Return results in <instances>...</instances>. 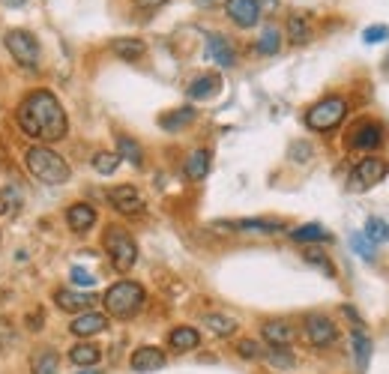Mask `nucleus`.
I'll return each instance as SVG.
<instances>
[{
    "instance_id": "f257e3e1",
    "label": "nucleus",
    "mask_w": 389,
    "mask_h": 374,
    "mask_svg": "<svg viewBox=\"0 0 389 374\" xmlns=\"http://www.w3.org/2000/svg\"><path fill=\"white\" fill-rule=\"evenodd\" d=\"M16 123L28 138L39 141V144H55L63 141L66 132H69V120L60 99L51 90H33L28 93L18 108H16Z\"/></svg>"
},
{
    "instance_id": "f03ea898",
    "label": "nucleus",
    "mask_w": 389,
    "mask_h": 374,
    "mask_svg": "<svg viewBox=\"0 0 389 374\" xmlns=\"http://www.w3.org/2000/svg\"><path fill=\"white\" fill-rule=\"evenodd\" d=\"M24 165H28V171L45 186H63V183H69V177H72L69 162H66L57 150H51L48 144L30 147V150L24 153Z\"/></svg>"
},
{
    "instance_id": "7ed1b4c3",
    "label": "nucleus",
    "mask_w": 389,
    "mask_h": 374,
    "mask_svg": "<svg viewBox=\"0 0 389 374\" xmlns=\"http://www.w3.org/2000/svg\"><path fill=\"white\" fill-rule=\"evenodd\" d=\"M105 309H108L111 317H120V320H129V317H135L141 309H144V302H147V293L138 282H117L111 285L108 290H105Z\"/></svg>"
},
{
    "instance_id": "20e7f679",
    "label": "nucleus",
    "mask_w": 389,
    "mask_h": 374,
    "mask_svg": "<svg viewBox=\"0 0 389 374\" xmlns=\"http://www.w3.org/2000/svg\"><path fill=\"white\" fill-rule=\"evenodd\" d=\"M102 243H105V251H108L111 266L117 273H129L132 266L138 264V246H135V239H132V234L126 228L111 225V228L105 231Z\"/></svg>"
},
{
    "instance_id": "39448f33",
    "label": "nucleus",
    "mask_w": 389,
    "mask_h": 374,
    "mask_svg": "<svg viewBox=\"0 0 389 374\" xmlns=\"http://www.w3.org/2000/svg\"><path fill=\"white\" fill-rule=\"evenodd\" d=\"M344 114H347V102L342 96H324L305 111V126L315 132H329L342 123Z\"/></svg>"
},
{
    "instance_id": "423d86ee",
    "label": "nucleus",
    "mask_w": 389,
    "mask_h": 374,
    "mask_svg": "<svg viewBox=\"0 0 389 374\" xmlns=\"http://www.w3.org/2000/svg\"><path fill=\"white\" fill-rule=\"evenodd\" d=\"M4 45L12 55V60L21 63L24 69H39V42L30 30H21V28L9 30L4 36Z\"/></svg>"
},
{
    "instance_id": "0eeeda50",
    "label": "nucleus",
    "mask_w": 389,
    "mask_h": 374,
    "mask_svg": "<svg viewBox=\"0 0 389 374\" xmlns=\"http://www.w3.org/2000/svg\"><path fill=\"white\" fill-rule=\"evenodd\" d=\"M389 174V162L380 156H368V159H362V162L354 168L351 174V189L354 192H368L371 186H378L383 177Z\"/></svg>"
},
{
    "instance_id": "6e6552de",
    "label": "nucleus",
    "mask_w": 389,
    "mask_h": 374,
    "mask_svg": "<svg viewBox=\"0 0 389 374\" xmlns=\"http://www.w3.org/2000/svg\"><path fill=\"white\" fill-rule=\"evenodd\" d=\"M225 12L237 28H254L261 21V4L258 0H225Z\"/></svg>"
},
{
    "instance_id": "1a4fd4ad",
    "label": "nucleus",
    "mask_w": 389,
    "mask_h": 374,
    "mask_svg": "<svg viewBox=\"0 0 389 374\" xmlns=\"http://www.w3.org/2000/svg\"><path fill=\"white\" fill-rule=\"evenodd\" d=\"M305 339L315 347H329L339 339V332H335V324L327 314H308L305 317Z\"/></svg>"
},
{
    "instance_id": "9d476101",
    "label": "nucleus",
    "mask_w": 389,
    "mask_h": 374,
    "mask_svg": "<svg viewBox=\"0 0 389 374\" xmlns=\"http://www.w3.org/2000/svg\"><path fill=\"white\" fill-rule=\"evenodd\" d=\"M108 201L117 212H123V216H138V212H144V201H141L135 186H114L108 192Z\"/></svg>"
},
{
    "instance_id": "9b49d317",
    "label": "nucleus",
    "mask_w": 389,
    "mask_h": 374,
    "mask_svg": "<svg viewBox=\"0 0 389 374\" xmlns=\"http://www.w3.org/2000/svg\"><path fill=\"white\" fill-rule=\"evenodd\" d=\"M383 126L380 123H374V120H362L359 126H354L351 132V147H356V150H374V147H380L383 144Z\"/></svg>"
},
{
    "instance_id": "f8f14e48",
    "label": "nucleus",
    "mask_w": 389,
    "mask_h": 374,
    "mask_svg": "<svg viewBox=\"0 0 389 374\" xmlns=\"http://www.w3.org/2000/svg\"><path fill=\"white\" fill-rule=\"evenodd\" d=\"M55 302H57V309L60 312H72V314H84L90 312V305L96 302L90 297V293H81V290H69V288H60L55 293Z\"/></svg>"
},
{
    "instance_id": "ddd939ff",
    "label": "nucleus",
    "mask_w": 389,
    "mask_h": 374,
    "mask_svg": "<svg viewBox=\"0 0 389 374\" xmlns=\"http://www.w3.org/2000/svg\"><path fill=\"white\" fill-rule=\"evenodd\" d=\"M207 57L213 63H219L222 69H231V66L237 63V51L231 48V42H227L222 33H210L207 36Z\"/></svg>"
},
{
    "instance_id": "4468645a",
    "label": "nucleus",
    "mask_w": 389,
    "mask_h": 374,
    "mask_svg": "<svg viewBox=\"0 0 389 374\" xmlns=\"http://www.w3.org/2000/svg\"><path fill=\"white\" fill-rule=\"evenodd\" d=\"M108 327V317L105 314H99V312H84V314H78L72 324H69V329H72V336H78V339H90V336H99V332Z\"/></svg>"
},
{
    "instance_id": "2eb2a0df",
    "label": "nucleus",
    "mask_w": 389,
    "mask_h": 374,
    "mask_svg": "<svg viewBox=\"0 0 389 374\" xmlns=\"http://www.w3.org/2000/svg\"><path fill=\"white\" fill-rule=\"evenodd\" d=\"M129 366H132V371H138V374H147V371H156V368H162L165 366V353L159 351V347H138L135 353H132V359H129Z\"/></svg>"
},
{
    "instance_id": "dca6fc26",
    "label": "nucleus",
    "mask_w": 389,
    "mask_h": 374,
    "mask_svg": "<svg viewBox=\"0 0 389 374\" xmlns=\"http://www.w3.org/2000/svg\"><path fill=\"white\" fill-rule=\"evenodd\" d=\"M66 225H69V231L84 234L96 225V210H93L90 204H84V201H78V204H72L69 210H66Z\"/></svg>"
},
{
    "instance_id": "f3484780",
    "label": "nucleus",
    "mask_w": 389,
    "mask_h": 374,
    "mask_svg": "<svg viewBox=\"0 0 389 374\" xmlns=\"http://www.w3.org/2000/svg\"><path fill=\"white\" fill-rule=\"evenodd\" d=\"M111 51L120 57V60H126V63H135L147 55V45H144V39H135V36H123V39H114L111 42Z\"/></svg>"
},
{
    "instance_id": "a211bd4d",
    "label": "nucleus",
    "mask_w": 389,
    "mask_h": 374,
    "mask_svg": "<svg viewBox=\"0 0 389 374\" xmlns=\"http://www.w3.org/2000/svg\"><path fill=\"white\" fill-rule=\"evenodd\" d=\"M216 228H239V231H246V234H278V231H285V225L273 222V219H239L234 225L219 222Z\"/></svg>"
},
{
    "instance_id": "6ab92c4d",
    "label": "nucleus",
    "mask_w": 389,
    "mask_h": 374,
    "mask_svg": "<svg viewBox=\"0 0 389 374\" xmlns=\"http://www.w3.org/2000/svg\"><path fill=\"white\" fill-rule=\"evenodd\" d=\"M210 150H204V147H198V150H192L189 153V159H186V165H183V171H186V177L189 180H195V183H201L210 174Z\"/></svg>"
},
{
    "instance_id": "aec40b11",
    "label": "nucleus",
    "mask_w": 389,
    "mask_h": 374,
    "mask_svg": "<svg viewBox=\"0 0 389 374\" xmlns=\"http://www.w3.org/2000/svg\"><path fill=\"white\" fill-rule=\"evenodd\" d=\"M168 344H171V351H177V353L195 351L201 344V332L195 327H174L171 336H168Z\"/></svg>"
},
{
    "instance_id": "412c9836",
    "label": "nucleus",
    "mask_w": 389,
    "mask_h": 374,
    "mask_svg": "<svg viewBox=\"0 0 389 374\" xmlns=\"http://www.w3.org/2000/svg\"><path fill=\"white\" fill-rule=\"evenodd\" d=\"M261 332H264V339L270 341V347H288L293 341V327L285 324V320H266Z\"/></svg>"
},
{
    "instance_id": "4be33fe9",
    "label": "nucleus",
    "mask_w": 389,
    "mask_h": 374,
    "mask_svg": "<svg viewBox=\"0 0 389 374\" xmlns=\"http://www.w3.org/2000/svg\"><path fill=\"white\" fill-rule=\"evenodd\" d=\"M219 87H222V78L213 75V72H204L189 84V96L192 99H210V96H216L219 93Z\"/></svg>"
},
{
    "instance_id": "5701e85b",
    "label": "nucleus",
    "mask_w": 389,
    "mask_h": 374,
    "mask_svg": "<svg viewBox=\"0 0 389 374\" xmlns=\"http://www.w3.org/2000/svg\"><path fill=\"white\" fill-rule=\"evenodd\" d=\"M30 371L33 374H60V356H57V351H51V347L36 351L33 359H30Z\"/></svg>"
},
{
    "instance_id": "b1692460",
    "label": "nucleus",
    "mask_w": 389,
    "mask_h": 374,
    "mask_svg": "<svg viewBox=\"0 0 389 374\" xmlns=\"http://www.w3.org/2000/svg\"><path fill=\"white\" fill-rule=\"evenodd\" d=\"M117 156H120V162H129V165H135V168L144 165L141 144L135 138H129V135H117Z\"/></svg>"
},
{
    "instance_id": "393cba45",
    "label": "nucleus",
    "mask_w": 389,
    "mask_h": 374,
    "mask_svg": "<svg viewBox=\"0 0 389 374\" xmlns=\"http://www.w3.org/2000/svg\"><path fill=\"white\" fill-rule=\"evenodd\" d=\"M291 239L293 243H329L332 234L324 228V225H300V228L291 231Z\"/></svg>"
},
{
    "instance_id": "a878e982",
    "label": "nucleus",
    "mask_w": 389,
    "mask_h": 374,
    "mask_svg": "<svg viewBox=\"0 0 389 374\" xmlns=\"http://www.w3.org/2000/svg\"><path fill=\"white\" fill-rule=\"evenodd\" d=\"M24 204V195L16 183H6L0 186V216H16Z\"/></svg>"
},
{
    "instance_id": "bb28decb",
    "label": "nucleus",
    "mask_w": 389,
    "mask_h": 374,
    "mask_svg": "<svg viewBox=\"0 0 389 374\" xmlns=\"http://www.w3.org/2000/svg\"><path fill=\"white\" fill-rule=\"evenodd\" d=\"M351 344H354V359H356V371H366L368 368V359H371V339L366 336L362 329H354L351 336Z\"/></svg>"
},
{
    "instance_id": "cd10ccee",
    "label": "nucleus",
    "mask_w": 389,
    "mask_h": 374,
    "mask_svg": "<svg viewBox=\"0 0 389 374\" xmlns=\"http://www.w3.org/2000/svg\"><path fill=\"white\" fill-rule=\"evenodd\" d=\"M69 359L75 366H84V368H90V366H96L99 359H102V351L96 344H90V341H81V344H75L72 351H69Z\"/></svg>"
},
{
    "instance_id": "c85d7f7f",
    "label": "nucleus",
    "mask_w": 389,
    "mask_h": 374,
    "mask_svg": "<svg viewBox=\"0 0 389 374\" xmlns=\"http://www.w3.org/2000/svg\"><path fill=\"white\" fill-rule=\"evenodd\" d=\"M204 327L213 332V336H222V339H227V336H234L237 332V320L234 317H227V314H204Z\"/></svg>"
},
{
    "instance_id": "c756f323",
    "label": "nucleus",
    "mask_w": 389,
    "mask_h": 374,
    "mask_svg": "<svg viewBox=\"0 0 389 374\" xmlns=\"http://www.w3.org/2000/svg\"><path fill=\"white\" fill-rule=\"evenodd\" d=\"M281 48V30L278 28H264V33H261V39L254 42V51L258 55H264V57H270V55H276V51Z\"/></svg>"
},
{
    "instance_id": "7c9ffc66",
    "label": "nucleus",
    "mask_w": 389,
    "mask_h": 374,
    "mask_svg": "<svg viewBox=\"0 0 389 374\" xmlns=\"http://www.w3.org/2000/svg\"><path fill=\"white\" fill-rule=\"evenodd\" d=\"M288 39L293 45H305L308 39H312V28H308V21L303 16H291L288 18Z\"/></svg>"
},
{
    "instance_id": "2f4dec72",
    "label": "nucleus",
    "mask_w": 389,
    "mask_h": 374,
    "mask_svg": "<svg viewBox=\"0 0 389 374\" xmlns=\"http://www.w3.org/2000/svg\"><path fill=\"white\" fill-rule=\"evenodd\" d=\"M192 120H195V108H177V111H171V114H165L162 120H159V126L168 129V132H177L183 126H189Z\"/></svg>"
},
{
    "instance_id": "473e14b6",
    "label": "nucleus",
    "mask_w": 389,
    "mask_h": 374,
    "mask_svg": "<svg viewBox=\"0 0 389 374\" xmlns=\"http://www.w3.org/2000/svg\"><path fill=\"white\" fill-rule=\"evenodd\" d=\"M264 356H266V363H270L273 368H293V366H297V359H293V353L288 351V347H270Z\"/></svg>"
},
{
    "instance_id": "72a5a7b5",
    "label": "nucleus",
    "mask_w": 389,
    "mask_h": 374,
    "mask_svg": "<svg viewBox=\"0 0 389 374\" xmlns=\"http://www.w3.org/2000/svg\"><path fill=\"white\" fill-rule=\"evenodd\" d=\"M93 168H96V174H102V177H108V174H114L120 168V156L117 153H96L93 156Z\"/></svg>"
},
{
    "instance_id": "f704fd0d",
    "label": "nucleus",
    "mask_w": 389,
    "mask_h": 374,
    "mask_svg": "<svg viewBox=\"0 0 389 374\" xmlns=\"http://www.w3.org/2000/svg\"><path fill=\"white\" fill-rule=\"evenodd\" d=\"M303 258H305V264H308V266H317V270H320V273H327L329 278L335 276V266H332V261L324 255V251H317V249H308Z\"/></svg>"
},
{
    "instance_id": "c9c22d12",
    "label": "nucleus",
    "mask_w": 389,
    "mask_h": 374,
    "mask_svg": "<svg viewBox=\"0 0 389 374\" xmlns=\"http://www.w3.org/2000/svg\"><path fill=\"white\" fill-rule=\"evenodd\" d=\"M366 237L371 239V243H383V239H389V225L378 216H371L366 222Z\"/></svg>"
},
{
    "instance_id": "e433bc0d",
    "label": "nucleus",
    "mask_w": 389,
    "mask_h": 374,
    "mask_svg": "<svg viewBox=\"0 0 389 374\" xmlns=\"http://www.w3.org/2000/svg\"><path fill=\"white\" fill-rule=\"evenodd\" d=\"M351 246H354V251L359 258H366V261H374V243L371 239L362 234V231H356L354 237H351Z\"/></svg>"
},
{
    "instance_id": "4c0bfd02",
    "label": "nucleus",
    "mask_w": 389,
    "mask_h": 374,
    "mask_svg": "<svg viewBox=\"0 0 389 374\" xmlns=\"http://www.w3.org/2000/svg\"><path fill=\"white\" fill-rule=\"evenodd\" d=\"M362 39H366L368 45L386 42V39H389V28H386V24H371V28H366V33H362Z\"/></svg>"
},
{
    "instance_id": "58836bf2",
    "label": "nucleus",
    "mask_w": 389,
    "mask_h": 374,
    "mask_svg": "<svg viewBox=\"0 0 389 374\" xmlns=\"http://www.w3.org/2000/svg\"><path fill=\"white\" fill-rule=\"evenodd\" d=\"M69 276H72V285H75V288H93V285H96V278H93V273L81 270V266H72Z\"/></svg>"
},
{
    "instance_id": "ea45409f",
    "label": "nucleus",
    "mask_w": 389,
    "mask_h": 374,
    "mask_svg": "<svg viewBox=\"0 0 389 374\" xmlns=\"http://www.w3.org/2000/svg\"><path fill=\"white\" fill-rule=\"evenodd\" d=\"M237 351H239V356H243V359H261V344L252 341V339H243V341H239Z\"/></svg>"
},
{
    "instance_id": "a19ab883",
    "label": "nucleus",
    "mask_w": 389,
    "mask_h": 374,
    "mask_svg": "<svg viewBox=\"0 0 389 374\" xmlns=\"http://www.w3.org/2000/svg\"><path fill=\"white\" fill-rule=\"evenodd\" d=\"M291 156H293V162H308V156H312V147H308V144H293V147H291Z\"/></svg>"
},
{
    "instance_id": "79ce46f5",
    "label": "nucleus",
    "mask_w": 389,
    "mask_h": 374,
    "mask_svg": "<svg viewBox=\"0 0 389 374\" xmlns=\"http://www.w3.org/2000/svg\"><path fill=\"white\" fill-rule=\"evenodd\" d=\"M342 314H347V317L354 320V329H362V317H359V314L351 309V305H342Z\"/></svg>"
},
{
    "instance_id": "37998d69",
    "label": "nucleus",
    "mask_w": 389,
    "mask_h": 374,
    "mask_svg": "<svg viewBox=\"0 0 389 374\" xmlns=\"http://www.w3.org/2000/svg\"><path fill=\"white\" fill-rule=\"evenodd\" d=\"M135 4H138L141 9H156V6H162L165 0H135Z\"/></svg>"
},
{
    "instance_id": "c03bdc74",
    "label": "nucleus",
    "mask_w": 389,
    "mask_h": 374,
    "mask_svg": "<svg viewBox=\"0 0 389 374\" xmlns=\"http://www.w3.org/2000/svg\"><path fill=\"white\" fill-rule=\"evenodd\" d=\"M195 4H198V6H204V9H207V6H216V4H222V0H195Z\"/></svg>"
},
{
    "instance_id": "a18cd8bd",
    "label": "nucleus",
    "mask_w": 389,
    "mask_h": 374,
    "mask_svg": "<svg viewBox=\"0 0 389 374\" xmlns=\"http://www.w3.org/2000/svg\"><path fill=\"white\" fill-rule=\"evenodd\" d=\"M6 6H24V0H4Z\"/></svg>"
},
{
    "instance_id": "49530a36",
    "label": "nucleus",
    "mask_w": 389,
    "mask_h": 374,
    "mask_svg": "<svg viewBox=\"0 0 389 374\" xmlns=\"http://www.w3.org/2000/svg\"><path fill=\"white\" fill-rule=\"evenodd\" d=\"M81 374H99V371H96V368H84Z\"/></svg>"
}]
</instances>
